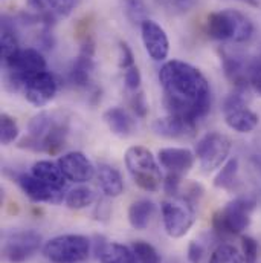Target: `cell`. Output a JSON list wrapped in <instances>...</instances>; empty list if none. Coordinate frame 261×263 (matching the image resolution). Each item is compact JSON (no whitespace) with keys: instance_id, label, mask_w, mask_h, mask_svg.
Returning a JSON list of instances; mask_svg holds the SVG:
<instances>
[{"instance_id":"obj_1","label":"cell","mask_w":261,"mask_h":263,"mask_svg":"<svg viewBox=\"0 0 261 263\" xmlns=\"http://www.w3.org/2000/svg\"><path fill=\"white\" fill-rule=\"evenodd\" d=\"M159 83L164 90V106L170 115L197 121L209 114L212 106L211 86L196 66L170 60L159 69Z\"/></svg>"},{"instance_id":"obj_2","label":"cell","mask_w":261,"mask_h":263,"mask_svg":"<svg viewBox=\"0 0 261 263\" xmlns=\"http://www.w3.org/2000/svg\"><path fill=\"white\" fill-rule=\"evenodd\" d=\"M126 167L134 184L148 193H156L164 185V176L157 158L144 145H131L127 148Z\"/></svg>"},{"instance_id":"obj_3","label":"cell","mask_w":261,"mask_h":263,"mask_svg":"<svg viewBox=\"0 0 261 263\" xmlns=\"http://www.w3.org/2000/svg\"><path fill=\"white\" fill-rule=\"evenodd\" d=\"M206 32L217 42L245 43L254 34V23L237 9H223L208 15Z\"/></svg>"},{"instance_id":"obj_4","label":"cell","mask_w":261,"mask_h":263,"mask_svg":"<svg viewBox=\"0 0 261 263\" xmlns=\"http://www.w3.org/2000/svg\"><path fill=\"white\" fill-rule=\"evenodd\" d=\"M257 206V199L252 196H240L222 210H218L212 217V228L218 236H237L242 234L251 223L252 211Z\"/></svg>"},{"instance_id":"obj_5","label":"cell","mask_w":261,"mask_h":263,"mask_svg":"<svg viewBox=\"0 0 261 263\" xmlns=\"http://www.w3.org/2000/svg\"><path fill=\"white\" fill-rule=\"evenodd\" d=\"M92 242L81 234L55 236L43 245V256L52 263H81L89 259Z\"/></svg>"},{"instance_id":"obj_6","label":"cell","mask_w":261,"mask_h":263,"mask_svg":"<svg viewBox=\"0 0 261 263\" xmlns=\"http://www.w3.org/2000/svg\"><path fill=\"white\" fill-rule=\"evenodd\" d=\"M6 86L11 90L23 89L25 83L35 73L46 70V60L42 55V52L35 48H26L20 49L12 59H9L6 63Z\"/></svg>"},{"instance_id":"obj_7","label":"cell","mask_w":261,"mask_h":263,"mask_svg":"<svg viewBox=\"0 0 261 263\" xmlns=\"http://www.w3.org/2000/svg\"><path fill=\"white\" fill-rule=\"evenodd\" d=\"M232 142L222 132H208L196 144L194 153L200 164V168L205 173H209L215 168H220L231 153Z\"/></svg>"},{"instance_id":"obj_8","label":"cell","mask_w":261,"mask_h":263,"mask_svg":"<svg viewBox=\"0 0 261 263\" xmlns=\"http://www.w3.org/2000/svg\"><path fill=\"white\" fill-rule=\"evenodd\" d=\"M162 222L170 237L180 239L188 234L196 222V206L180 197L165 200L162 202Z\"/></svg>"},{"instance_id":"obj_9","label":"cell","mask_w":261,"mask_h":263,"mask_svg":"<svg viewBox=\"0 0 261 263\" xmlns=\"http://www.w3.org/2000/svg\"><path fill=\"white\" fill-rule=\"evenodd\" d=\"M43 245V237L34 230H22L5 237L2 254L9 263H23L34 257Z\"/></svg>"},{"instance_id":"obj_10","label":"cell","mask_w":261,"mask_h":263,"mask_svg":"<svg viewBox=\"0 0 261 263\" xmlns=\"http://www.w3.org/2000/svg\"><path fill=\"white\" fill-rule=\"evenodd\" d=\"M57 90L58 83L55 77L48 70H42L32 75L23 86L25 98L34 107H45L46 104H49L55 98Z\"/></svg>"},{"instance_id":"obj_11","label":"cell","mask_w":261,"mask_h":263,"mask_svg":"<svg viewBox=\"0 0 261 263\" xmlns=\"http://www.w3.org/2000/svg\"><path fill=\"white\" fill-rule=\"evenodd\" d=\"M140 37L144 48L151 60L164 62L170 54V40L165 29L154 20L145 18L140 23Z\"/></svg>"},{"instance_id":"obj_12","label":"cell","mask_w":261,"mask_h":263,"mask_svg":"<svg viewBox=\"0 0 261 263\" xmlns=\"http://www.w3.org/2000/svg\"><path fill=\"white\" fill-rule=\"evenodd\" d=\"M15 182L25 193V196L29 197L35 203H52L58 205L65 200L66 193L65 190L54 189L40 179L34 178L31 173H20L15 176Z\"/></svg>"},{"instance_id":"obj_13","label":"cell","mask_w":261,"mask_h":263,"mask_svg":"<svg viewBox=\"0 0 261 263\" xmlns=\"http://www.w3.org/2000/svg\"><path fill=\"white\" fill-rule=\"evenodd\" d=\"M57 162L66 179L70 182L86 184L96 176V167L83 152H67Z\"/></svg>"},{"instance_id":"obj_14","label":"cell","mask_w":261,"mask_h":263,"mask_svg":"<svg viewBox=\"0 0 261 263\" xmlns=\"http://www.w3.org/2000/svg\"><path fill=\"white\" fill-rule=\"evenodd\" d=\"M151 127L157 136L167 139H191L197 133V121L168 114L167 117L157 118Z\"/></svg>"},{"instance_id":"obj_15","label":"cell","mask_w":261,"mask_h":263,"mask_svg":"<svg viewBox=\"0 0 261 263\" xmlns=\"http://www.w3.org/2000/svg\"><path fill=\"white\" fill-rule=\"evenodd\" d=\"M93 54H95L93 40L89 35H86V39L83 42V46H81V52L73 60V63L70 66V70H69V80H70V83L73 86L87 87L90 84L92 73H93V69H95Z\"/></svg>"},{"instance_id":"obj_16","label":"cell","mask_w":261,"mask_h":263,"mask_svg":"<svg viewBox=\"0 0 261 263\" xmlns=\"http://www.w3.org/2000/svg\"><path fill=\"white\" fill-rule=\"evenodd\" d=\"M157 161L167 173L184 176L193 168L196 153L185 147H165L157 152Z\"/></svg>"},{"instance_id":"obj_17","label":"cell","mask_w":261,"mask_h":263,"mask_svg":"<svg viewBox=\"0 0 261 263\" xmlns=\"http://www.w3.org/2000/svg\"><path fill=\"white\" fill-rule=\"evenodd\" d=\"M31 175L37 179H40L42 182L58 189V190H65L66 189V176L63 175L58 162L49 161V159H40L37 162L32 164L31 167Z\"/></svg>"},{"instance_id":"obj_18","label":"cell","mask_w":261,"mask_h":263,"mask_svg":"<svg viewBox=\"0 0 261 263\" xmlns=\"http://www.w3.org/2000/svg\"><path fill=\"white\" fill-rule=\"evenodd\" d=\"M98 185L107 197H118L124 193V179L118 168L109 164H99L96 167Z\"/></svg>"},{"instance_id":"obj_19","label":"cell","mask_w":261,"mask_h":263,"mask_svg":"<svg viewBox=\"0 0 261 263\" xmlns=\"http://www.w3.org/2000/svg\"><path fill=\"white\" fill-rule=\"evenodd\" d=\"M225 123L229 129L238 133H251L257 129L260 123V117L251 110L248 106L229 110L225 114Z\"/></svg>"},{"instance_id":"obj_20","label":"cell","mask_w":261,"mask_h":263,"mask_svg":"<svg viewBox=\"0 0 261 263\" xmlns=\"http://www.w3.org/2000/svg\"><path fill=\"white\" fill-rule=\"evenodd\" d=\"M104 123L110 132L119 138H127L134 132V120L123 107H110L103 115Z\"/></svg>"},{"instance_id":"obj_21","label":"cell","mask_w":261,"mask_h":263,"mask_svg":"<svg viewBox=\"0 0 261 263\" xmlns=\"http://www.w3.org/2000/svg\"><path fill=\"white\" fill-rule=\"evenodd\" d=\"M154 211H156V206L151 200L137 199L129 206V214H127L129 222H130L131 227L137 231L147 230L148 225L151 223Z\"/></svg>"},{"instance_id":"obj_22","label":"cell","mask_w":261,"mask_h":263,"mask_svg":"<svg viewBox=\"0 0 261 263\" xmlns=\"http://www.w3.org/2000/svg\"><path fill=\"white\" fill-rule=\"evenodd\" d=\"M96 257L99 259V263H139L131 247L118 242L104 243V247L96 253Z\"/></svg>"},{"instance_id":"obj_23","label":"cell","mask_w":261,"mask_h":263,"mask_svg":"<svg viewBox=\"0 0 261 263\" xmlns=\"http://www.w3.org/2000/svg\"><path fill=\"white\" fill-rule=\"evenodd\" d=\"M20 51L18 48V39L14 31L12 23L8 20V17L2 18V37H0V52H2V62L6 63L9 59H12L17 52Z\"/></svg>"},{"instance_id":"obj_24","label":"cell","mask_w":261,"mask_h":263,"mask_svg":"<svg viewBox=\"0 0 261 263\" xmlns=\"http://www.w3.org/2000/svg\"><path fill=\"white\" fill-rule=\"evenodd\" d=\"M63 117H57V114H49V112H40L31 118L28 123V135L32 138H42L48 132L51 130Z\"/></svg>"},{"instance_id":"obj_25","label":"cell","mask_w":261,"mask_h":263,"mask_svg":"<svg viewBox=\"0 0 261 263\" xmlns=\"http://www.w3.org/2000/svg\"><path fill=\"white\" fill-rule=\"evenodd\" d=\"M95 199L96 196L92 189L86 185H78L66 193L65 203L70 210H83V208L90 206L95 202Z\"/></svg>"},{"instance_id":"obj_26","label":"cell","mask_w":261,"mask_h":263,"mask_svg":"<svg viewBox=\"0 0 261 263\" xmlns=\"http://www.w3.org/2000/svg\"><path fill=\"white\" fill-rule=\"evenodd\" d=\"M237 175H238V159L231 158L220 167L218 173L215 175L214 187L222 190H231L232 185L235 184Z\"/></svg>"},{"instance_id":"obj_27","label":"cell","mask_w":261,"mask_h":263,"mask_svg":"<svg viewBox=\"0 0 261 263\" xmlns=\"http://www.w3.org/2000/svg\"><path fill=\"white\" fill-rule=\"evenodd\" d=\"M208 263H245V259L238 248L231 243H222L212 251Z\"/></svg>"},{"instance_id":"obj_28","label":"cell","mask_w":261,"mask_h":263,"mask_svg":"<svg viewBox=\"0 0 261 263\" xmlns=\"http://www.w3.org/2000/svg\"><path fill=\"white\" fill-rule=\"evenodd\" d=\"M18 135H20V129H18L15 118L8 115V114H2V117H0V141H2V145H9V144L15 142Z\"/></svg>"},{"instance_id":"obj_29","label":"cell","mask_w":261,"mask_h":263,"mask_svg":"<svg viewBox=\"0 0 261 263\" xmlns=\"http://www.w3.org/2000/svg\"><path fill=\"white\" fill-rule=\"evenodd\" d=\"M131 250L134 251V256L139 263H160V254L157 253V250L145 242V240H136L131 243Z\"/></svg>"},{"instance_id":"obj_30","label":"cell","mask_w":261,"mask_h":263,"mask_svg":"<svg viewBox=\"0 0 261 263\" xmlns=\"http://www.w3.org/2000/svg\"><path fill=\"white\" fill-rule=\"evenodd\" d=\"M126 2V11L127 15L133 23H142L147 17V6L144 0H124Z\"/></svg>"},{"instance_id":"obj_31","label":"cell","mask_w":261,"mask_h":263,"mask_svg":"<svg viewBox=\"0 0 261 263\" xmlns=\"http://www.w3.org/2000/svg\"><path fill=\"white\" fill-rule=\"evenodd\" d=\"M258 242L251 236L242 237V254L245 263H257L258 260Z\"/></svg>"},{"instance_id":"obj_32","label":"cell","mask_w":261,"mask_h":263,"mask_svg":"<svg viewBox=\"0 0 261 263\" xmlns=\"http://www.w3.org/2000/svg\"><path fill=\"white\" fill-rule=\"evenodd\" d=\"M248 80L251 84V89L261 97V57L255 59L248 65Z\"/></svg>"},{"instance_id":"obj_33","label":"cell","mask_w":261,"mask_h":263,"mask_svg":"<svg viewBox=\"0 0 261 263\" xmlns=\"http://www.w3.org/2000/svg\"><path fill=\"white\" fill-rule=\"evenodd\" d=\"M51 11L58 17H67L76 5V0H46Z\"/></svg>"},{"instance_id":"obj_34","label":"cell","mask_w":261,"mask_h":263,"mask_svg":"<svg viewBox=\"0 0 261 263\" xmlns=\"http://www.w3.org/2000/svg\"><path fill=\"white\" fill-rule=\"evenodd\" d=\"M130 106L136 117H139V118H145L147 117V114H148V103L145 100L144 92L137 90V92L133 93V97H131L130 100Z\"/></svg>"},{"instance_id":"obj_35","label":"cell","mask_w":261,"mask_h":263,"mask_svg":"<svg viewBox=\"0 0 261 263\" xmlns=\"http://www.w3.org/2000/svg\"><path fill=\"white\" fill-rule=\"evenodd\" d=\"M124 83H126V87L129 90H133V92L139 90L140 83H142V77H140V70L137 66H131V67L124 70Z\"/></svg>"},{"instance_id":"obj_36","label":"cell","mask_w":261,"mask_h":263,"mask_svg":"<svg viewBox=\"0 0 261 263\" xmlns=\"http://www.w3.org/2000/svg\"><path fill=\"white\" fill-rule=\"evenodd\" d=\"M118 62H119V67L121 69H129L131 66H134V55H133V51L131 48L126 43V42H121L119 43V55H118Z\"/></svg>"},{"instance_id":"obj_37","label":"cell","mask_w":261,"mask_h":263,"mask_svg":"<svg viewBox=\"0 0 261 263\" xmlns=\"http://www.w3.org/2000/svg\"><path fill=\"white\" fill-rule=\"evenodd\" d=\"M203 247L198 243V242H191L188 245V251H187V256H188V260L191 263H200L203 259Z\"/></svg>"},{"instance_id":"obj_38","label":"cell","mask_w":261,"mask_h":263,"mask_svg":"<svg viewBox=\"0 0 261 263\" xmlns=\"http://www.w3.org/2000/svg\"><path fill=\"white\" fill-rule=\"evenodd\" d=\"M197 0H173L171 8L177 12H187L188 9H191L194 6Z\"/></svg>"},{"instance_id":"obj_39","label":"cell","mask_w":261,"mask_h":263,"mask_svg":"<svg viewBox=\"0 0 261 263\" xmlns=\"http://www.w3.org/2000/svg\"><path fill=\"white\" fill-rule=\"evenodd\" d=\"M28 5L32 9H37L40 12H45L48 9V2L46 0H28Z\"/></svg>"},{"instance_id":"obj_40","label":"cell","mask_w":261,"mask_h":263,"mask_svg":"<svg viewBox=\"0 0 261 263\" xmlns=\"http://www.w3.org/2000/svg\"><path fill=\"white\" fill-rule=\"evenodd\" d=\"M159 6H164V8H171V3L173 0H154Z\"/></svg>"},{"instance_id":"obj_41","label":"cell","mask_w":261,"mask_h":263,"mask_svg":"<svg viewBox=\"0 0 261 263\" xmlns=\"http://www.w3.org/2000/svg\"><path fill=\"white\" fill-rule=\"evenodd\" d=\"M237 2H242V3H248V5H254V6H255V5H258V3H257V0H237Z\"/></svg>"}]
</instances>
